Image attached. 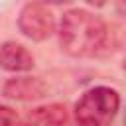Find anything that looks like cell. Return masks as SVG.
<instances>
[{"mask_svg":"<svg viewBox=\"0 0 126 126\" xmlns=\"http://www.w3.org/2000/svg\"><path fill=\"white\" fill-rule=\"evenodd\" d=\"M106 39L104 22L87 10H69L63 14L59 24L61 47L73 57L94 55Z\"/></svg>","mask_w":126,"mask_h":126,"instance_id":"1","label":"cell"},{"mask_svg":"<svg viewBox=\"0 0 126 126\" xmlns=\"http://www.w3.org/2000/svg\"><path fill=\"white\" fill-rule=\"evenodd\" d=\"M120 106V96L114 89L94 87L87 91L75 104V118L79 126H108Z\"/></svg>","mask_w":126,"mask_h":126,"instance_id":"2","label":"cell"},{"mask_svg":"<svg viewBox=\"0 0 126 126\" xmlns=\"http://www.w3.org/2000/svg\"><path fill=\"white\" fill-rule=\"evenodd\" d=\"M18 28L26 37L33 41H41L55 32V18L45 4L32 2L24 6L18 20Z\"/></svg>","mask_w":126,"mask_h":126,"instance_id":"3","label":"cell"},{"mask_svg":"<svg viewBox=\"0 0 126 126\" xmlns=\"http://www.w3.org/2000/svg\"><path fill=\"white\" fill-rule=\"evenodd\" d=\"M45 93H47V85L37 77H16L4 85V94L8 98L24 100V102L43 98Z\"/></svg>","mask_w":126,"mask_h":126,"instance_id":"4","label":"cell"},{"mask_svg":"<svg viewBox=\"0 0 126 126\" xmlns=\"http://www.w3.org/2000/svg\"><path fill=\"white\" fill-rule=\"evenodd\" d=\"M0 67L14 73L30 71L33 67V57L24 45L16 41H6L0 45Z\"/></svg>","mask_w":126,"mask_h":126,"instance_id":"5","label":"cell"},{"mask_svg":"<svg viewBox=\"0 0 126 126\" xmlns=\"http://www.w3.org/2000/svg\"><path fill=\"white\" fill-rule=\"evenodd\" d=\"M30 118L37 120L41 126H63L67 122V110L61 104H49V106L35 108V112Z\"/></svg>","mask_w":126,"mask_h":126,"instance_id":"6","label":"cell"},{"mask_svg":"<svg viewBox=\"0 0 126 126\" xmlns=\"http://www.w3.org/2000/svg\"><path fill=\"white\" fill-rule=\"evenodd\" d=\"M16 120V114L8 106H0V126H12Z\"/></svg>","mask_w":126,"mask_h":126,"instance_id":"7","label":"cell"}]
</instances>
